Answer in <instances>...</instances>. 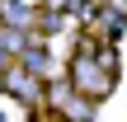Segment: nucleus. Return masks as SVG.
Instances as JSON below:
<instances>
[{
	"label": "nucleus",
	"instance_id": "1",
	"mask_svg": "<svg viewBox=\"0 0 127 122\" xmlns=\"http://www.w3.org/2000/svg\"><path fill=\"white\" fill-rule=\"evenodd\" d=\"M113 75H118V71H108V66H104V56H99V52H90V47L71 61V85H75L85 99H104V94L113 89Z\"/></svg>",
	"mask_w": 127,
	"mask_h": 122
},
{
	"label": "nucleus",
	"instance_id": "2",
	"mask_svg": "<svg viewBox=\"0 0 127 122\" xmlns=\"http://www.w3.org/2000/svg\"><path fill=\"white\" fill-rule=\"evenodd\" d=\"M5 89H9V94H14L19 103L38 108V99H42V75H33V71H28L24 61H19V66L9 61V66H5Z\"/></svg>",
	"mask_w": 127,
	"mask_h": 122
},
{
	"label": "nucleus",
	"instance_id": "3",
	"mask_svg": "<svg viewBox=\"0 0 127 122\" xmlns=\"http://www.w3.org/2000/svg\"><path fill=\"white\" fill-rule=\"evenodd\" d=\"M0 9H5V0H0Z\"/></svg>",
	"mask_w": 127,
	"mask_h": 122
}]
</instances>
